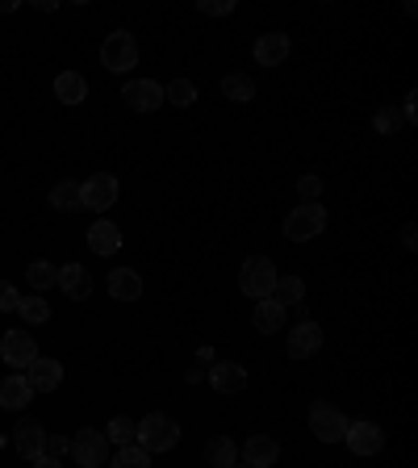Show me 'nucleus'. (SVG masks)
Wrapping results in <instances>:
<instances>
[{"mask_svg":"<svg viewBox=\"0 0 418 468\" xmlns=\"http://www.w3.org/2000/svg\"><path fill=\"white\" fill-rule=\"evenodd\" d=\"M100 63L113 71V76H126L130 68H139V47L126 30H113L110 38L100 42Z\"/></svg>","mask_w":418,"mask_h":468,"instance_id":"nucleus-4","label":"nucleus"},{"mask_svg":"<svg viewBox=\"0 0 418 468\" xmlns=\"http://www.w3.org/2000/svg\"><path fill=\"white\" fill-rule=\"evenodd\" d=\"M55 97H59L63 105H80V100H89V80H84L80 71H59V80H55Z\"/></svg>","mask_w":418,"mask_h":468,"instance_id":"nucleus-23","label":"nucleus"},{"mask_svg":"<svg viewBox=\"0 0 418 468\" xmlns=\"http://www.w3.org/2000/svg\"><path fill=\"white\" fill-rule=\"evenodd\" d=\"M309 431H314L322 443H343L348 419H343L335 406H327V401H314V406H309Z\"/></svg>","mask_w":418,"mask_h":468,"instance_id":"nucleus-6","label":"nucleus"},{"mask_svg":"<svg viewBox=\"0 0 418 468\" xmlns=\"http://www.w3.org/2000/svg\"><path fill=\"white\" fill-rule=\"evenodd\" d=\"M251 327L259 330V335H277L280 327H285V306H277L272 297L256 301V314H251Z\"/></svg>","mask_w":418,"mask_h":468,"instance_id":"nucleus-21","label":"nucleus"},{"mask_svg":"<svg viewBox=\"0 0 418 468\" xmlns=\"http://www.w3.org/2000/svg\"><path fill=\"white\" fill-rule=\"evenodd\" d=\"M26 280L34 285V293H47L50 285H59V268H55L50 259H34L30 272H26Z\"/></svg>","mask_w":418,"mask_h":468,"instance_id":"nucleus-27","label":"nucleus"},{"mask_svg":"<svg viewBox=\"0 0 418 468\" xmlns=\"http://www.w3.org/2000/svg\"><path fill=\"white\" fill-rule=\"evenodd\" d=\"M230 468H251V464H230Z\"/></svg>","mask_w":418,"mask_h":468,"instance_id":"nucleus-38","label":"nucleus"},{"mask_svg":"<svg viewBox=\"0 0 418 468\" xmlns=\"http://www.w3.org/2000/svg\"><path fill=\"white\" fill-rule=\"evenodd\" d=\"M71 456H76V464L80 468H100L105 460H110V439H105V431H76L71 435Z\"/></svg>","mask_w":418,"mask_h":468,"instance_id":"nucleus-5","label":"nucleus"},{"mask_svg":"<svg viewBox=\"0 0 418 468\" xmlns=\"http://www.w3.org/2000/svg\"><path fill=\"white\" fill-rule=\"evenodd\" d=\"M289 50H293L289 34L272 30V34H259V38H256V47H251V55H256V63H259V68H280V63L289 59Z\"/></svg>","mask_w":418,"mask_h":468,"instance_id":"nucleus-11","label":"nucleus"},{"mask_svg":"<svg viewBox=\"0 0 418 468\" xmlns=\"http://www.w3.org/2000/svg\"><path fill=\"white\" fill-rule=\"evenodd\" d=\"M239 456H243V464H251V468H272L280 460V443L272 435H251L239 448Z\"/></svg>","mask_w":418,"mask_h":468,"instance_id":"nucleus-15","label":"nucleus"},{"mask_svg":"<svg viewBox=\"0 0 418 468\" xmlns=\"http://www.w3.org/2000/svg\"><path fill=\"white\" fill-rule=\"evenodd\" d=\"M301 297H306V285H301L298 276H277V289H272V301L277 306H301Z\"/></svg>","mask_w":418,"mask_h":468,"instance_id":"nucleus-26","label":"nucleus"},{"mask_svg":"<svg viewBox=\"0 0 418 468\" xmlns=\"http://www.w3.org/2000/svg\"><path fill=\"white\" fill-rule=\"evenodd\" d=\"M134 443H139L147 456H155V452H172L180 443L176 419H168V414H147V419L139 422V435H134Z\"/></svg>","mask_w":418,"mask_h":468,"instance_id":"nucleus-1","label":"nucleus"},{"mask_svg":"<svg viewBox=\"0 0 418 468\" xmlns=\"http://www.w3.org/2000/svg\"><path fill=\"white\" fill-rule=\"evenodd\" d=\"M17 314H21V318H26V322H30V327H42V322L50 318V306L38 297V293H34V297H21Z\"/></svg>","mask_w":418,"mask_h":468,"instance_id":"nucleus-30","label":"nucleus"},{"mask_svg":"<svg viewBox=\"0 0 418 468\" xmlns=\"http://www.w3.org/2000/svg\"><path fill=\"white\" fill-rule=\"evenodd\" d=\"M327 230V205L322 201H306L285 218V239L289 243H309Z\"/></svg>","mask_w":418,"mask_h":468,"instance_id":"nucleus-2","label":"nucleus"},{"mask_svg":"<svg viewBox=\"0 0 418 468\" xmlns=\"http://www.w3.org/2000/svg\"><path fill=\"white\" fill-rule=\"evenodd\" d=\"M0 359H5L9 369H30L34 359H38L34 335H26V330H5V339H0Z\"/></svg>","mask_w":418,"mask_h":468,"instance_id":"nucleus-7","label":"nucleus"},{"mask_svg":"<svg viewBox=\"0 0 418 468\" xmlns=\"http://www.w3.org/2000/svg\"><path fill=\"white\" fill-rule=\"evenodd\" d=\"M113 468H151V456L139 443H130V448H121L118 456H113Z\"/></svg>","mask_w":418,"mask_h":468,"instance_id":"nucleus-31","label":"nucleus"},{"mask_svg":"<svg viewBox=\"0 0 418 468\" xmlns=\"http://www.w3.org/2000/svg\"><path fill=\"white\" fill-rule=\"evenodd\" d=\"M319 348H322V327L319 322H298L293 327V335H289V356L293 359H309V356H319Z\"/></svg>","mask_w":418,"mask_h":468,"instance_id":"nucleus-16","label":"nucleus"},{"mask_svg":"<svg viewBox=\"0 0 418 468\" xmlns=\"http://www.w3.org/2000/svg\"><path fill=\"white\" fill-rule=\"evenodd\" d=\"M68 452H71V439H63V435H47V448H42V456L63 460Z\"/></svg>","mask_w":418,"mask_h":468,"instance_id":"nucleus-33","label":"nucleus"},{"mask_svg":"<svg viewBox=\"0 0 418 468\" xmlns=\"http://www.w3.org/2000/svg\"><path fill=\"white\" fill-rule=\"evenodd\" d=\"M298 192H301V197H306V201H314V197H319V192H322V184H319V180H314V176H306V180H301V184H298Z\"/></svg>","mask_w":418,"mask_h":468,"instance_id":"nucleus-36","label":"nucleus"},{"mask_svg":"<svg viewBox=\"0 0 418 468\" xmlns=\"http://www.w3.org/2000/svg\"><path fill=\"white\" fill-rule=\"evenodd\" d=\"M121 100H126V109H134V113H151L163 105V88H160V80H130L126 88H121Z\"/></svg>","mask_w":418,"mask_h":468,"instance_id":"nucleus-10","label":"nucleus"},{"mask_svg":"<svg viewBox=\"0 0 418 468\" xmlns=\"http://www.w3.org/2000/svg\"><path fill=\"white\" fill-rule=\"evenodd\" d=\"M239 289L247 293L251 301L272 297V289H277V264H272L268 255H251L239 268Z\"/></svg>","mask_w":418,"mask_h":468,"instance_id":"nucleus-3","label":"nucleus"},{"mask_svg":"<svg viewBox=\"0 0 418 468\" xmlns=\"http://www.w3.org/2000/svg\"><path fill=\"white\" fill-rule=\"evenodd\" d=\"M134 435H139V422H134V419H113L110 427H105V439H110V443H118V448H130V443H134Z\"/></svg>","mask_w":418,"mask_h":468,"instance_id":"nucleus-29","label":"nucleus"},{"mask_svg":"<svg viewBox=\"0 0 418 468\" xmlns=\"http://www.w3.org/2000/svg\"><path fill=\"white\" fill-rule=\"evenodd\" d=\"M50 205H55L59 213H80L84 210L80 184H76V180H59V184L50 189Z\"/></svg>","mask_w":418,"mask_h":468,"instance_id":"nucleus-24","label":"nucleus"},{"mask_svg":"<svg viewBox=\"0 0 418 468\" xmlns=\"http://www.w3.org/2000/svg\"><path fill=\"white\" fill-rule=\"evenodd\" d=\"M197 9L209 13V17H230V13H235V0H201Z\"/></svg>","mask_w":418,"mask_h":468,"instance_id":"nucleus-34","label":"nucleus"},{"mask_svg":"<svg viewBox=\"0 0 418 468\" xmlns=\"http://www.w3.org/2000/svg\"><path fill=\"white\" fill-rule=\"evenodd\" d=\"M222 97L235 100V105H247V100H256V80H251V76H243V71L222 76Z\"/></svg>","mask_w":418,"mask_h":468,"instance_id":"nucleus-25","label":"nucleus"},{"mask_svg":"<svg viewBox=\"0 0 418 468\" xmlns=\"http://www.w3.org/2000/svg\"><path fill=\"white\" fill-rule=\"evenodd\" d=\"M26 380H30L34 393H55V389L63 385V364H59V359L38 356L30 369H26Z\"/></svg>","mask_w":418,"mask_h":468,"instance_id":"nucleus-13","label":"nucleus"},{"mask_svg":"<svg viewBox=\"0 0 418 468\" xmlns=\"http://www.w3.org/2000/svg\"><path fill=\"white\" fill-rule=\"evenodd\" d=\"M34 468H63V460H50V456H38V460H34Z\"/></svg>","mask_w":418,"mask_h":468,"instance_id":"nucleus-37","label":"nucleus"},{"mask_svg":"<svg viewBox=\"0 0 418 468\" xmlns=\"http://www.w3.org/2000/svg\"><path fill=\"white\" fill-rule=\"evenodd\" d=\"M163 100L176 105V109H189L193 100H197V88H193V80H172L168 88H163Z\"/></svg>","mask_w":418,"mask_h":468,"instance_id":"nucleus-28","label":"nucleus"},{"mask_svg":"<svg viewBox=\"0 0 418 468\" xmlns=\"http://www.w3.org/2000/svg\"><path fill=\"white\" fill-rule=\"evenodd\" d=\"M21 306V293L13 289L9 280H0V314H9V309H17Z\"/></svg>","mask_w":418,"mask_h":468,"instance_id":"nucleus-35","label":"nucleus"},{"mask_svg":"<svg viewBox=\"0 0 418 468\" xmlns=\"http://www.w3.org/2000/svg\"><path fill=\"white\" fill-rule=\"evenodd\" d=\"M13 448L21 452V456L30 460H38L42 456V448H47V431H42V422H34V419H21L17 427H13Z\"/></svg>","mask_w":418,"mask_h":468,"instance_id":"nucleus-12","label":"nucleus"},{"mask_svg":"<svg viewBox=\"0 0 418 468\" xmlns=\"http://www.w3.org/2000/svg\"><path fill=\"white\" fill-rule=\"evenodd\" d=\"M80 201H84V210H113V201H118V180L110 176V172H97L92 180H84L80 184Z\"/></svg>","mask_w":418,"mask_h":468,"instance_id":"nucleus-8","label":"nucleus"},{"mask_svg":"<svg viewBox=\"0 0 418 468\" xmlns=\"http://www.w3.org/2000/svg\"><path fill=\"white\" fill-rule=\"evenodd\" d=\"M59 289L68 293L71 301H89V297H92V276H89V268H80V264H63V268H59Z\"/></svg>","mask_w":418,"mask_h":468,"instance_id":"nucleus-17","label":"nucleus"},{"mask_svg":"<svg viewBox=\"0 0 418 468\" xmlns=\"http://www.w3.org/2000/svg\"><path fill=\"white\" fill-rule=\"evenodd\" d=\"M343 443L351 448V456H377V452L385 448V431H381L377 422H348Z\"/></svg>","mask_w":418,"mask_h":468,"instance_id":"nucleus-9","label":"nucleus"},{"mask_svg":"<svg viewBox=\"0 0 418 468\" xmlns=\"http://www.w3.org/2000/svg\"><path fill=\"white\" fill-rule=\"evenodd\" d=\"M205 377H209V385L218 389V393H243V389H247V369L235 364V359H218Z\"/></svg>","mask_w":418,"mask_h":468,"instance_id":"nucleus-14","label":"nucleus"},{"mask_svg":"<svg viewBox=\"0 0 418 468\" xmlns=\"http://www.w3.org/2000/svg\"><path fill=\"white\" fill-rule=\"evenodd\" d=\"M110 297L113 301H139L142 297V276L134 268H113L110 272Z\"/></svg>","mask_w":418,"mask_h":468,"instance_id":"nucleus-18","label":"nucleus"},{"mask_svg":"<svg viewBox=\"0 0 418 468\" xmlns=\"http://www.w3.org/2000/svg\"><path fill=\"white\" fill-rule=\"evenodd\" d=\"M372 126H377V134H398L402 126H406V118H402L393 105L389 109H377V118H372Z\"/></svg>","mask_w":418,"mask_h":468,"instance_id":"nucleus-32","label":"nucleus"},{"mask_svg":"<svg viewBox=\"0 0 418 468\" xmlns=\"http://www.w3.org/2000/svg\"><path fill=\"white\" fill-rule=\"evenodd\" d=\"M89 247L97 251V255H118V251H121V230L113 226L110 218L92 222V230H89Z\"/></svg>","mask_w":418,"mask_h":468,"instance_id":"nucleus-20","label":"nucleus"},{"mask_svg":"<svg viewBox=\"0 0 418 468\" xmlns=\"http://www.w3.org/2000/svg\"><path fill=\"white\" fill-rule=\"evenodd\" d=\"M34 398L30 380L13 372V377H0V410H26V401Z\"/></svg>","mask_w":418,"mask_h":468,"instance_id":"nucleus-19","label":"nucleus"},{"mask_svg":"<svg viewBox=\"0 0 418 468\" xmlns=\"http://www.w3.org/2000/svg\"><path fill=\"white\" fill-rule=\"evenodd\" d=\"M205 464L209 468H230V464H239V443L230 435H214L205 443Z\"/></svg>","mask_w":418,"mask_h":468,"instance_id":"nucleus-22","label":"nucleus"}]
</instances>
